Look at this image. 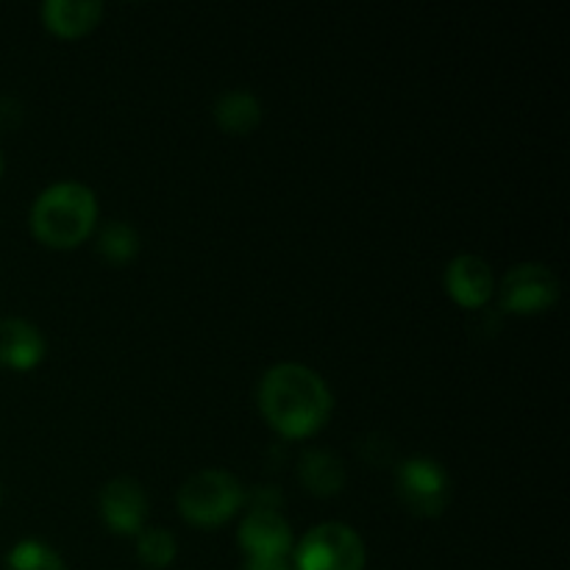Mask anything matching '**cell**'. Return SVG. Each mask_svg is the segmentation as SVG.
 Segmentation results:
<instances>
[{
    "label": "cell",
    "mask_w": 570,
    "mask_h": 570,
    "mask_svg": "<svg viewBox=\"0 0 570 570\" xmlns=\"http://www.w3.org/2000/svg\"><path fill=\"white\" fill-rule=\"evenodd\" d=\"M332 390L312 367L282 362L259 384V410L284 438H312L332 415Z\"/></svg>",
    "instance_id": "cell-1"
},
{
    "label": "cell",
    "mask_w": 570,
    "mask_h": 570,
    "mask_svg": "<svg viewBox=\"0 0 570 570\" xmlns=\"http://www.w3.org/2000/svg\"><path fill=\"white\" fill-rule=\"evenodd\" d=\"M31 234L48 248H76L98 223V198L78 181H59L31 206Z\"/></svg>",
    "instance_id": "cell-2"
},
{
    "label": "cell",
    "mask_w": 570,
    "mask_h": 570,
    "mask_svg": "<svg viewBox=\"0 0 570 570\" xmlns=\"http://www.w3.org/2000/svg\"><path fill=\"white\" fill-rule=\"evenodd\" d=\"M245 493L237 476L220 468L193 473L178 490V510L195 527H220L243 507Z\"/></svg>",
    "instance_id": "cell-3"
},
{
    "label": "cell",
    "mask_w": 570,
    "mask_h": 570,
    "mask_svg": "<svg viewBox=\"0 0 570 570\" xmlns=\"http://www.w3.org/2000/svg\"><path fill=\"white\" fill-rule=\"evenodd\" d=\"M365 543L345 523H321L309 529L293 551V570H362Z\"/></svg>",
    "instance_id": "cell-4"
},
{
    "label": "cell",
    "mask_w": 570,
    "mask_h": 570,
    "mask_svg": "<svg viewBox=\"0 0 570 570\" xmlns=\"http://www.w3.org/2000/svg\"><path fill=\"white\" fill-rule=\"evenodd\" d=\"M560 298V278L540 262H523L504 276L501 309L510 315H540Z\"/></svg>",
    "instance_id": "cell-5"
},
{
    "label": "cell",
    "mask_w": 570,
    "mask_h": 570,
    "mask_svg": "<svg viewBox=\"0 0 570 570\" xmlns=\"http://www.w3.org/2000/svg\"><path fill=\"white\" fill-rule=\"evenodd\" d=\"M399 495L417 515H440L451 501V479L443 465L426 456L406 460L395 473Z\"/></svg>",
    "instance_id": "cell-6"
},
{
    "label": "cell",
    "mask_w": 570,
    "mask_h": 570,
    "mask_svg": "<svg viewBox=\"0 0 570 570\" xmlns=\"http://www.w3.org/2000/svg\"><path fill=\"white\" fill-rule=\"evenodd\" d=\"M239 546L248 560H287L293 554V529L278 510L250 507L239 523Z\"/></svg>",
    "instance_id": "cell-7"
},
{
    "label": "cell",
    "mask_w": 570,
    "mask_h": 570,
    "mask_svg": "<svg viewBox=\"0 0 570 570\" xmlns=\"http://www.w3.org/2000/svg\"><path fill=\"white\" fill-rule=\"evenodd\" d=\"M145 512H148V495H145L142 484L134 479H111L100 490V515L111 532L139 534L145 529Z\"/></svg>",
    "instance_id": "cell-8"
},
{
    "label": "cell",
    "mask_w": 570,
    "mask_h": 570,
    "mask_svg": "<svg viewBox=\"0 0 570 570\" xmlns=\"http://www.w3.org/2000/svg\"><path fill=\"white\" fill-rule=\"evenodd\" d=\"M445 289L465 309H479L495 293V278L482 256L462 254L445 267Z\"/></svg>",
    "instance_id": "cell-9"
},
{
    "label": "cell",
    "mask_w": 570,
    "mask_h": 570,
    "mask_svg": "<svg viewBox=\"0 0 570 570\" xmlns=\"http://www.w3.org/2000/svg\"><path fill=\"white\" fill-rule=\"evenodd\" d=\"M45 337L33 323L22 317H3L0 321V365L11 371H31L42 362Z\"/></svg>",
    "instance_id": "cell-10"
},
{
    "label": "cell",
    "mask_w": 570,
    "mask_h": 570,
    "mask_svg": "<svg viewBox=\"0 0 570 570\" xmlns=\"http://www.w3.org/2000/svg\"><path fill=\"white\" fill-rule=\"evenodd\" d=\"M104 17V3L98 0H48L42 6L45 26L65 39L83 37Z\"/></svg>",
    "instance_id": "cell-11"
},
{
    "label": "cell",
    "mask_w": 570,
    "mask_h": 570,
    "mask_svg": "<svg viewBox=\"0 0 570 570\" xmlns=\"http://www.w3.org/2000/svg\"><path fill=\"white\" fill-rule=\"evenodd\" d=\"M301 482L315 495H337L345 484V465L337 454L309 449L301 456Z\"/></svg>",
    "instance_id": "cell-12"
},
{
    "label": "cell",
    "mask_w": 570,
    "mask_h": 570,
    "mask_svg": "<svg viewBox=\"0 0 570 570\" xmlns=\"http://www.w3.org/2000/svg\"><path fill=\"white\" fill-rule=\"evenodd\" d=\"M215 120L228 134H250L262 120V104L248 89H228L215 104Z\"/></svg>",
    "instance_id": "cell-13"
},
{
    "label": "cell",
    "mask_w": 570,
    "mask_h": 570,
    "mask_svg": "<svg viewBox=\"0 0 570 570\" xmlns=\"http://www.w3.org/2000/svg\"><path fill=\"white\" fill-rule=\"evenodd\" d=\"M98 250L111 262V265L131 262L139 250L137 228L126 220L106 223L104 232H100V239H98Z\"/></svg>",
    "instance_id": "cell-14"
},
{
    "label": "cell",
    "mask_w": 570,
    "mask_h": 570,
    "mask_svg": "<svg viewBox=\"0 0 570 570\" xmlns=\"http://www.w3.org/2000/svg\"><path fill=\"white\" fill-rule=\"evenodd\" d=\"M6 570H67L65 560L39 540H22L6 557Z\"/></svg>",
    "instance_id": "cell-15"
},
{
    "label": "cell",
    "mask_w": 570,
    "mask_h": 570,
    "mask_svg": "<svg viewBox=\"0 0 570 570\" xmlns=\"http://www.w3.org/2000/svg\"><path fill=\"white\" fill-rule=\"evenodd\" d=\"M176 538L167 529H142L137 534V554L142 566L148 568H167L176 560Z\"/></svg>",
    "instance_id": "cell-16"
},
{
    "label": "cell",
    "mask_w": 570,
    "mask_h": 570,
    "mask_svg": "<svg viewBox=\"0 0 570 570\" xmlns=\"http://www.w3.org/2000/svg\"><path fill=\"white\" fill-rule=\"evenodd\" d=\"M243 570H293V562L287 560H248Z\"/></svg>",
    "instance_id": "cell-17"
},
{
    "label": "cell",
    "mask_w": 570,
    "mask_h": 570,
    "mask_svg": "<svg viewBox=\"0 0 570 570\" xmlns=\"http://www.w3.org/2000/svg\"><path fill=\"white\" fill-rule=\"evenodd\" d=\"M3 170H6V159H3V154H0V176H3Z\"/></svg>",
    "instance_id": "cell-18"
},
{
    "label": "cell",
    "mask_w": 570,
    "mask_h": 570,
    "mask_svg": "<svg viewBox=\"0 0 570 570\" xmlns=\"http://www.w3.org/2000/svg\"><path fill=\"white\" fill-rule=\"evenodd\" d=\"M0 501H3V488H0Z\"/></svg>",
    "instance_id": "cell-19"
}]
</instances>
